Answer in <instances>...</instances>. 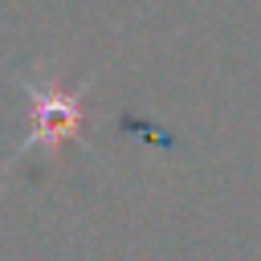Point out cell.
<instances>
[{"instance_id":"obj_1","label":"cell","mask_w":261,"mask_h":261,"mask_svg":"<svg viewBox=\"0 0 261 261\" xmlns=\"http://www.w3.org/2000/svg\"><path fill=\"white\" fill-rule=\"evenodd\" d=\"M33 102H37V130H33L29 143H37V139L57 143V139L73 135L77 114H82V106H77L73 94H57L49 86H33Z\"/></svg>"}]
</instances>
